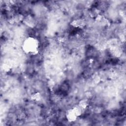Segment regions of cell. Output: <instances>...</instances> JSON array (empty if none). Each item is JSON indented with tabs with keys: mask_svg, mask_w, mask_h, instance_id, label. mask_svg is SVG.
Instances as JSON below:
<instances>
[{
	"mask_svg": "<svg viewBox=\"0 0 126 126\" xmlns=\"http://www.w3.org/2000/svg\"><path fill=\"white\" fill-rule=\"evenodd\" d=\"M40 41L33 36H28L22 42L21 49L23 52L28 56H35L39 53Z\"/></svg>",
	"mask_w": 126,
	"mask_h": 126,
	"instance_id": "obj_1",
	"label": "cell"
},
{
	"mask_svg": "<svg viewBox=\"0 0 126 126\" xmlns=\"http://www.w3.org/2000/svg\"><path fill=\"white\" fill-rule=\"evenodd\" d=\"M83 110L78 104L68 109L65 113V118L69 122H74L83 114Z\"/></svg>",
	"mask_w": 126,
	"mask_h": 126,
	"instance_id": "obj_2",
	"label": "cell"
},
{
	"mask_svg": "<svg viewBox=\"0 0 126 126\" xmlns=\"http://www.w3.org/2000/svg\"><path fill=\"white\" fill-rule=\"evenodd\" d=\"M31 100L34 101H40L41 99V94L39 92H36L32 94L31 96Z\"/></svg>",
	"mask_w": 126,
	"mask_h": 126,
	"instance_id": "obj_3",
	"label": "cell"
},
{
	"mask_svg": "<svg viewBox=\"0 0 126 126\" xmlns=\"http://www.w3.org/2000/svg\"><path fill=\"white\" fill-rule=\"evenodd\" d=\"M78 105L83 110H85L88 107V105H89V102L87 100V99H82L81 100Z\"/></svg>",
	"mask_w": 126,
	"mask_h": 126,
	"instance_id": "obj_4",
	"label": "cell"
},
{
	"mask_svg": "<svg viewBox=\"0 0 126 126\" xmlns=\"http://www.w3.org/2000/svg\"><path fill=\"white\" fill-rule=\"evenodd\" d=\"M83 23V22H82L80 20H76L74 21L71 24L74 27H78L81 26L82 25Z\"/></svg>",
	"mask_w": 126,
	"mask_h": 126,
	"instance_id": "obj_5",
	"label": "cell"
}]
</instances>
